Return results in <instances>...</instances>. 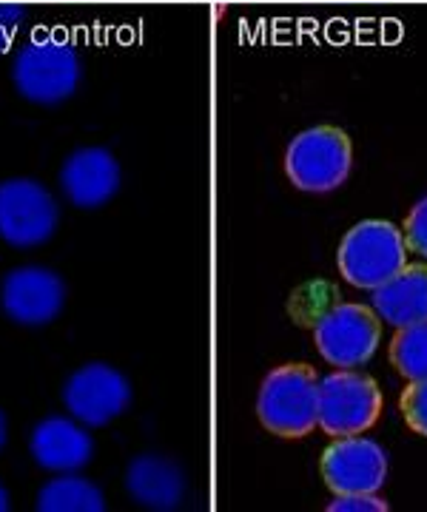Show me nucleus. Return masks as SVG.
Listing matches in <instances>:
<instances>
[{
  "label": "nucleus",
  "mask_w": 427,
  "mask_h": 512,
  "mask_svg": "<svg viewBox=\"0 0 427 512\" xmlns=\"http://www.w3.org/2000/svg\"><path fill=\"white\" fill-rule=\"evenodd\" d=\"M83 83V57L69 37L40 29L12 57L15 92L43 109L63 106Z\"/></svg>",
  "instance_id": "obj_1"
},
{
  "label": "nucleus",
  "mask_w": 427,
  "mask_h": 512,
  "mask_svg": "<svg viewBox=\"0 0 427 512\" xmlns=\"http://www.w3.org/2000/svg\"><path fill=\"white\" fill-rule=\"evenodd\" d=\"M260 424L277 439H305L319 427V376L314 367L291 362L262 379L257 396Z\"/></svg>",
  "instance_id": "obj_2"
},
{
  "label": "nucleus",
  "mask_w": 427,
  "mask_h": 512,
  "mask_svg": "<svg viewBox=\"0 0 427 512\" xmlns=\"http://www.w3.org/2000/svg\"><path fill=\"white\" fill-rule=\"evenodd\" d=\"M336 265L345 282L359 291H376L408 265L405 234L388 220H362L339 242Z\"/></svg>",
  "instance_id": "obj_3"
},
{
  "label": "nucleus",
  "mask_w": 427,
  "mask_h": 512,
  "mask_svg": "<svg viewBox=\"0 0 427 512\" xmlns=\"http://www.w3.org/2000/svg\"><path fill=\"white\" fill-rule=\"evenodd\" d=\"M351 168V137L336 126L305 128L285 148V174L305 194H331L348 183Z\"/></svg>",
  "instance_id": "obj_4"
},
{
  "label": "nucleus",
  "mask_w": 427,
  "mask_h": 512,
  "mask_svg": "<svg viewBox=\"0 0 427 512\" xmlns=\"http://www.w3.org/2000/svg\"><path fill=\"white\" fill-rule=\"evenodd\" d=\"M60 225L55 194L35 177L0 180V239L18 251L52 242Z\"/></svg>",
  "instance_id": "obj_5"
},
{
  "label": "nucleus",
  "mask_w": 427,
  "mask_h": 512,
  "mask_svg": "<svg viewBox=\"0 0 427 512\" xmlns=\"http://www.w3.org/2000/svg\"><path fill=\"white\" fill-rule=\"evenodd\" d=\"M382 416V390L373 376L356 367H339L319 379V427L328 436L368 433Z\"/></svg>",
  "instance_id": "obj_6"
},
{
  "label": "nucleus",
  "mask_w": 427,
  "mask_h": 512,
  "mask_svg": "<svg viewBox=\"0 0 427 512\" xmlns=\"http://www.w3.org/2000/svg\"><path fill=\"white\" fill-rule=\"evenodd\" d=\"M60 396L69 416L89 430H100L129 413L134 387L129 376L109 362H86L69 373Z\"/></svg>",
  "instance_id": "obj_7"
},
{
  "label": "nucleus",
  "mask_w": 427,
  "mask_h": 512,
  "mask_svg": "<svg viewBox=\"0 0 427 512\" xmlns=\"http://www.w3.org/2000/svg\"><path fill=\"white\" fill-rule=\"evenodd\" d=\"M66 279L49 265H18L0 279V311L20 328H46L66 308Z\"/></svg>",
  "instance_id": "obj_8"
},
{
  "label": "nucleus",
  "mask_w": 427,
  "mask_h": 512,
  "mask_svg": "<svg viewBox=\"0 0 427 512\" xmlns=\"http://www.w3.org/2000/svg\"><path fill=\"white\" fill-rule=\"evenodd\" d=\"M382 339L379 313L368 305L342 302L325 311L314 325V345L319 356L336 367H362L373 359Z\"/></svg>",
  "instance_id": "obj_9"
},
{
  "label": "nucleus",
  "mask_w": 427,
  "mask_h": 512,
  "mask_svg": "<svg viewBox=\"0 0 427 512\" xmlns=\"http://www.w3.org/2000/svg\"><path fill=\"white\" fill-rule=\"evenodd\" d=\"M319 470L334 495L379 493L388 478V453L365 436H339L325 447Z\"/></svg>",
  "instance_id": "obj_10"
},
{
  "label": "nucleus",
  "mask_w": 427,
  "mask_h": 512,
  "mask_svg": "<svg viewBox=\"0 0 427 512\" xmlns=\"http://www.w3.org/2000/svg\"><path fill=\"white\" fill-rule=\"evenodd\" d=\"M57 183L75 208L97 211L120 194L123 168L106 146H80L63 160Z\"/></svg>",
  "instance_id": "obj_11"
},
{
  "label": "nucleus",
  "mask_w": 427,
  "mask_h": 512,
  "mask_svg": "<svg viewBox=\"0 0 427 512\" xmlns=\"http://www.w3.org/2000/svg\"><path fill=\"white\" fill-rule=\"evenodd\" d=\"M29 456L46 473H80L94 456V439L75 416H46L32 427Z\"/></svg>",
  "instance_id": "obj_12"
},
{
  "label": "nucleus",
  "mask_w": 427,
  "mask_h": 512,
  "mask_svg": "<svg viewBox=\"0 0 427 512\" xmlns=\"http://www.w3.org/2000/svg\"><path fill=\"white\" fill-rule=\"evenodd\" d=\"M126 493L146 510L171 512L186 498V473L166 453H137L126 467Z\"/></svg>",
  "instance_id": "obj_13"
},
{
  "label": "nucleus",
  "mask_w": 427,
  "mask_h": 512,
  "mask_svg": "<svg viewBox=\"0 0 427 512\" xmlns=\"http://www.w3.org/2000/svg\"><path fill=\"white\" fill-rule=\"evenodd\" d=\"M373 293V311L393 328L427 322V265H405Z\"/></svg>",
  "instance_id": "obj_14"
},
{
  "label": "nucleus",
  "mask_w": 427,
  "mask_h": 512,
  "mask_svg": "<svg viewBox=\"0 0 427 512\" xmlns=\"http://www.w3.org/2000/svg\"><path fill=\"white\" fill-rule=\"evenodd\" d=\"M38 512H103L106 493L80 473H57L38 490Z\"/></svg>",
  "instance_id": "obj_15"
},
{
  "label": "nucleus",
  "mask_w": 427,
  "mask_h": 512,
  "mask_svg": "<svg viewBox=\"0 0 427 512\" xmlns=\"http://www.w3.org/2000/svg\"><path fill=\"white\" fill-rule=\"evenodd\" d=\"M390 362L408 382L427 379V322L396 328L390 342Z\"/></svg>",
  "instance_id": "obj_16"
},
{
  "label": "nucleus",
  "mask_w": 427,
  "mask_h": 512,
  "mask_svg": "<svg viewBox=\"0 0 427 512\" xmlns=\"http://www.w3.org/2000/svg\"><path fill=\"white\" fill-rule=\"evenodd\" d=\"M399 410H402V419H405V424H408L410 430L427 439V379L410 382L408 387L402 390Z\"/></svg>",
  "instance_id": "obj_17"
},
{
  "label": "nucleus",
  "mask_w": 427,
  "mask_h": 512,
  "mask_svg": "<svg viewBox=\"0 0 427 512\" xmlns=\"http://www.w3.org/2000/svg\"><path fill=\"white\" fill-rule=\"evenodd\" d=\"M23 20H26V9L18 0H0V55H6L15 46Z\"/></svg>",
  "instance_id": "obj_18"
},
{
  "label": "nucleus",
  "mask_w": 427,
  "mask_h": 512,
  "mask_svg": "<svg viewBox=\"0 0 427 512\" xmlns=\"http://www.w3.org/2000/svg\"><path fill=\"white\" fill-rule=\"evenodd\" d=\"M402 234H405V242H408V251H416V254L427 259V197H422L410 208Z\"/></svg>",
  "instance_id": "obj_19"
},
{
  "label": "nucleus",
  "mask_w": 427,
  "mask_h": 512,
  "mask_svg": "<svg viewBox=\"0 0 427 512\" xmlns=\"http://www.w3.org/2000/svg\"><path fill=\"white\" fill-rule=\"evenodd\" d=\"M331 512H385L388 504L376 493H353V495H336L328 504Z\"/></svg>",
  "instance_id": "obj_20"
},
{
  "label": "nucleus",
  "mask_w": 427,
  "mask_h": 512,
  "mask_svg": "<svg viewBox=\"0 0 427 512\" xmlns=\"http://www.w3.org/2000/svg\"><path fill=\"white\" fill-rule=\"evenodd\" d=\"M6 441H9V421H6V413L0 410V450L6 447Z\"/></svg>",
  "instance_id": "obj_21"
},
{
  "label": "nucleus",
  "mask_w": 427,
  "mask_h": 512,
  "mask_svg": "<svg viewBox=\"0 0 427 512\" xmlns=\"http://www.w3.org/2000/svg\"><path fill=\"white\" fill-rule=\"evenodd\" d=\"M12 510V495H9V490L0 484V512H9Z\"/></svg>",
  "instance_id": "obj_22"
}]
</instances>
